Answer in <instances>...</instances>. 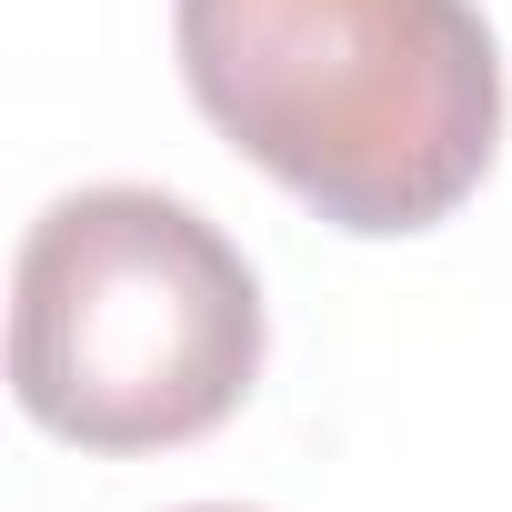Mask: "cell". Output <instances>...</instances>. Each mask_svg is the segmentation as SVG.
I'll return each instance as SVG.
<instances>
[{
  "label": "cell",
  "mask_w": 512,
  "mask_h": 512,
  "mask_svg": "<svg viewBox=\"0 0 512 512\" xmlns=\"http://www.w3.org/2000/svg\"><path fill=\"white\" fill-rule=\"evenodd\" d=\"M201 121L332 231L452 221L502 151V51L472 0H171Z\"/></svg>",
  "instance_id": "cell-1"
},
{
  "label": "cell",
  "mask_w": 512,
  "mask_h": 512,
  "mask_svg": "<svg viewBox=\"0 0 512 512\" xmlns=\"http://www.w3.org/2000/svg\"><path fill=\"white\" fill-rule=\"evenodd\" d=\"M262 382V282L171 191H61L11 272V392L81 452H171Z\"/></svg>",
  "instance_id": "cell-2"
},
{
  "label": "cell",
  "mask_w": 512,
  "mask_h": 512,
  "mask_svg": "<svg viewBox=\"0 0 512 512\" xmlns=\"http://www.w3.org/2000/svg\"><path fill=\"white\" fill-rule=\"evenodd\" d=\"M181 512H241V502H181Z\"/></svg>",
  "instance_id": "cell-3"
}]
</instances>
